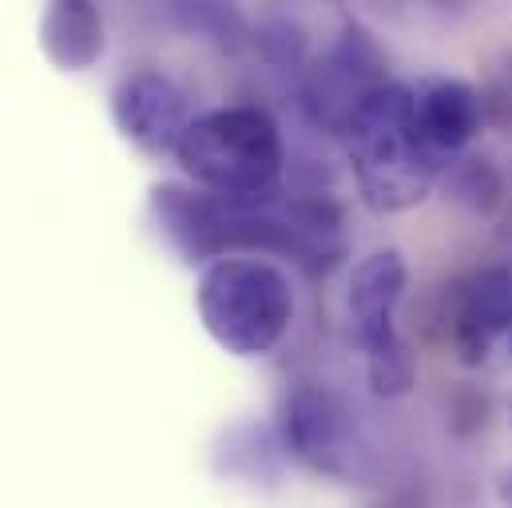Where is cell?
Wrapping results in <instances>:
<instances>
[{"mask_svg": "<svg viewBox=\"0 0 512 508\" xmlns=\"http://www.w3.org/2000/svg\"><path fill=\"white\" fill-rule=\"evenodd\" d=\"M151 219L163 243L191 266H211L227 254H278L306 274H326L346 254L342 207L318 191L231 203L187 183H155Z\"/></svg>", "mask_w": 512, "mask_h": 508, "instance_id": "6da1fadb", "label": "cell"}, {"mask_svg": "<svg viewBox=\"0 0 512 508\" xmlns=\"http://www.w3.org/2000/svg\"><path fill=\"white\" fill-rule=\"evenodd\" d=\"M346 159L358 183V195L370 211L397 215L433 191L445 163L421 143L413 127V88L389 80L378 88L342 131Z\"/></svg>", "mask_w": 512, "mask_h": 508, "instance_id": "7a4b0ae2", "label": "cell"}, {"mask_svg": "<svg viewBox=\"0 0 512 508\" xmlns=\"http://www.w3.org/2000/svg\"><path fill=\"white\" fill-rule=\"evenodd\" d=\"M175 159L207 195L231 203H266L282 195L286 139L274 116L258 104H231L195 116Z\"/></svg>", "mask_w": 512, "mask_h": 508, "instance_id": "3957f363", "label": "cell"}, {"mask_svg": "<svg viewBox=\"0 0 512 508\" xmlns=\"http://www.w3.org/2000/svg\"><path fill=\"white\" fill-rule=\"evenodd\" d=\"M195 310L219 350L235 358H266L294 322V286L270 258L227 254L203 266Z\"/></svg>", "mask_w": 512, "mask_h": 508, "instance_id": "277c9868", "label": "cell"}, {"mask_svg": "<svg viewBox=\"0 0 512 508\" xmlns=\"http://www.w3.org/2000/svg\"><path fill=\"white\" fill-rule=\"evenodd\" d=\"M385 84H389V60L382 44L370 36L366 24L346 20L334 44L302 68L298 100L310 124L342 139L354 112Z\"/></svg>", "mask_w": 512, "mask_h": 508, "instance_id": "5b68a950", "label": "cell"}, {"mask_svg": "<svg viewBox=\"0 0 512 508\" xmlns=\"http://www.w3.org/2000/svg\"><path fill=\"white\" fill-rule=\"evenodd\" d=\"M286 457L302 461L310 473L322 477H350L358 457V425L350 405L318 381L294 385L278 405L274 425Z\"/></svg>", "mask_w": 512, "mask_h": 508, "instance_id": "8992f818", "label": "cell"}, {"mask_svg": "<svg viewBox=\"0 0 512 508\" xmlns=\"http://www.w3.org/2000/svg\"><path fill=\"white\" fill-rule=\"evenodd\" d=\"M441 330L461 366H485L501 334H512V266L489 262L441 294Z\"/></svg>", "mask_w": 512, "mask_h": 508, "instance_id": "52a82bcc", "label": "cell"}, {"mask_svg": "<svg viewBox=\"0 0 512 508\" xmlns=\"http://www.w3.org/2000/svg\"><path fill=\"white\" fill-rule=\"evenodd\" d=\"M112 120L120 135L143 155H175L191 127V112L183 88L167 72L139 68L116 84Z\"/></svg>", "mask_w": 512, "mask_h": 508, "instance_id": "ba28073f", "label": "cell"}, {"mask_svg": "<svg viewBox=\"0 0 512 508\" xmlns=\"http://www.w3.org/2000/svg\"><path fill=\"white\" fill-rule=\"evenodd\" d=\"M405 282H409V266L397 251H374L354 266L346 286V322H350V338L362 346L366 358L405 342L397 330V306L405 298Z\"/></svg>", "mask_w": 512, "mask_h": 508, "instance_id": "9c48e42d", "label": "cell"}, {"mask_svg": "<svg viewBox=\"0 0 512 508\" xmlns=\"http://www.w3.org/2000/svg\"><path fill=\"white\" fill-rule=\"evenodd\" d=\"M481 124H485V100L473 84L457 76H433L421 88H413V127L445 167L477 139Z\"/></svg>", "mask_w": 512, "mask_h": 508, "instance_id": "30bf717a", "label": "cell"}, {"mask_svg": "<svg viewBox=\"0 0 512 508\" xmlns=\"http://www.w3.org/2000/svg\"><path fill=\"white\" fill-rule=\"evenodd\" d=\"M40 48L60 72H88L104 56V16L88 0H56L40 16Z\"/></svg>", "mask_w": 512, "mask_h": 508, "instance_id": "8fae6325", "label": "cell"}, {"mask_svg": "<svg viewBox=\"0 0 512 508\" xmlns=\"http://www.w3.org/2000/svg\"><path fill=\"white\" fill-rule=\"evenodd\" d=\"M282 441L274 429L262 425H231L215 449V469L227 481H251V485H270L282 477Z\"/></svg>", "mask_w": 512, "mask_h": 508, "instance_id": "7c38bea8", "label": "cell"}, {"mask_svg": "<svg viewBox=\"0 0 512 508\" xmlns=\"http://www.w3.org/2000/svg\"><path fill=\"white\" fill-rule=\"evenodd\" d=\"M441 179H445V191L453 195V203H461L473 215H493L505 203V175L481 155H465V159L449 163L441 171Z\"/></svg>", "mask_w": 512, "mask_h": 508, "instance_id": "4fadbf2b", "label": "cell"}, {"mask_svg": "<svg viewBox=\"0 0 512 508\" xmlns=\"http://www.w3.org/2000/svg\"><path fill=\"white\" fill-rule=\"evenodd\" d=\"M175 16L187 24V32H195V36H203V40L227 48V52L247 48L251 32H255L247 24V16L239 8H231V4H179Z\"/></svg>", "mask_w": 512, "mask_h": 508, "instance_id": "5bb4252c", "label": "cell"}, {"mask_svg": "<svg viewBox=\"0 0 512 508\" xmlns=\"http://www.w3.org/2000/svg\"><path fill=\"white\" fill-rule=\"evenodd\" d=\"M251 44H255V52L266 64H274L282 72L302 68L306 64V48H310L306 28L298 20H290V16H266V20H258L255 32H251Z\"/></svg>", "mask_w": 512, "mask_h": 508, "instance_id": "9a60e30c", "label": "cell"}, {"mask_svg": "<svg viewBox=\"0 0 512 508\" xmlns=\"http://www.w3.org/2000/svg\"><path fill=\"white\" fill-rule=\"evenodd\" d=\"M366 381L378 397H405L417 385V358H413L409 342H397L382 354L366 358Z\"/></svg>", "mask_w": 512, "mask_h": 508, "instance_id": "2e32d148", "label": "cell"}, {"mask_svg": "<svg viewBox=\"0 0 512 508\" xmlns=\"http://www.w3.org/2000/svg\"><path fill=\"white\" fill-rule=\"evenodd\" d=\"M497 497H501V505L512 508V469L501 473V481H497Z\"/></svg>", "mask_w": 512, "mask_h": 508, "instance_id": "e0dca14e", "label": "cell"}, {"mask_svg": "<svg viewBox=\"0 0 512 508\" xmlns=\"http://www.w3.org/2000/svg\"><path fill=\"white\" fill-rule=\"evenodd\" d=\"M509 358H512V334H509Z\"/></svg>", "mask_w": 512, "mask_h": 508, "instance_id": "ac0fdd59", "label": "cell"}]
</instances>
